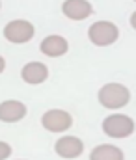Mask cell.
<instances>
[{
	"label": "cell",
	"mask_w": 136,
	"mask_h": 160,
	"mask_svg": "<svg viewBox=\"0 0 136 160\" xmlns=\"http://www.w3.org/2000/svg\"><path fill=\"white\" fill-rule=\"evenodd\" d=\"M131 101V91L123 86V84H106L99 89V102L104 108L110 110H118L127 106V102Z\"/></svg>",
	"instance_id": "1"
},
{
	"label": "cell",
	"mask_w": 136,
	"mask_h": 160,
	"mask_svg": "<svg viewBox=\"0 0 136 160\" xmlns=\"http://www.w3.org/2000/svg\"><path fill=\"white\" fill-rule=\"evenodd\" d=\"M103 130L110 138H127L134 132V121L125 114H112L103 121Z\"/></svg>",
	"instance_id": "2"
},
{
	"label": "cell",
	"mask_w": 136,
	"mask_h": 160,
	"mask_svg": "<svg viewBox=\"0 0 136 160\" xmlns=\"http://www.w3.org/2000/svg\"><path fill=\"white\" fill-rule=\"evenodd\" d=\"M88 36H90V41L93 45L108 47L119 38V30H118L116 24H112L108 21H99V22H93L90 26Z\"/></svg>",
	"instance_id": "3"
},
{
	"label": "cell",
	"mask_w": 136,
	"mask_h": 160,
	"mask_svg": "<svg viewBox=\"0 0 136 160\" xmlns=\"http://www.w3.org/2000/svg\"><path fill=\"white\" fill-rule=\"evenodd\" d=\"M34 26L32 22L28 21H23V19H17V21H11L6 24L4 28V38L11 43H26L34 38Z\"/></svg>",
	"instance_id": "4"
},
{
	"label": "cell",
	"mask_w": 136,
	"mask_h": 160,
	"mask_svg": "<svg viewBox=\"0 0 136 160\" xmlns=\"http://www.w3.org/2000/svg\"><path fill=\"white\" fill-rule=\"evenodd\" d=\"M41 125L50 132H63L73 125V119L65 110H48L41 118Z\"/></svg>",
	"instance_id": "5"
},
{
	"label": "cell",
	"mask_w": 136,
	"mask_h": 160,
	"mask_svg": "<svg viewBox=\"0 0 136 160\" xmlns=\"http://www.w3.org/2000/svg\"><path fill=\"white\" fill-rule=\"evenodd\" d=\"M54 151L62 157V158H77L82 155L84 151V143L82 140H78L77 136H62L56 145H54Z\"/></svg>",
	"instance_id": "6"
},
{
	"label": "cell",
	"mask_w": 136,
	"mask_h": 160,
	"mask_svg": "<svg viewBox=\"0 0 136 160\" xmlns=\"http://www.w3.org/2000/svg\"><path fill=\"white\" fill-rule=\"evenodd\" d=\"M62 11L67 19H73V21H82L86 17H90L93 13V8H91L90 2L86 0H65L62 4Z\"/></svg>",
	"instance_id": "7"
},
{
	"label": "cell",
	"mask_w": 136,
	"mask_h": 160,
	"mask_svg": "<svg viewBox=\"0 0 136 160\" xmlns=\"http://www.w3.org/2000/svg\"><path fill=\"white\" fill-rule=\"evenodd\" d=\"M26 116V106L19 101H4L0 104V121L17 123Z\"/></svg>",
	"instance_id": "8"
},
{
	"label": "cell",
	"mask_w": 136,
	"mask_h": 160,
	"mask_svg": "<svg viewBox=\"0 0 136 160\" xmlns=\"http://www.w3.org/2000/svg\"><path fill=\"white\" fill-rule=\"evenodd\" d=\"M39 48L48 58H58V56H63L67 52L69 45H67V39H63L62 36H48L41 41Z\"/></svg>",
	"instance_id": "9"
},
{
	"label": "cell",
	"mask_w": 136,
	"mask_h": 160,
	"mask_svg": "<svg viewBox=\"0 0 136 160\" xmlns=\"http://www.w3.org/2000/svg\"><path fill=\"white\" fill-rule=\"evenodd\" d=\"M21 77H23V80L26 84H41L48 77V69H47L45 63H41V62H30V63H26L23 67Z\"/></svg>",
	"instance_id": "10"
},
{
	"label": "cell",
	"mask_w": 136,
	"mask_h": 160,
	"mask_svg": "<svg viewBox=\"0 0 136 160\" xmlns=\"http://www.w3.org/2000/svg\"><path fill=\"white\" fill-rule=\"evenodd\" d=\"M90 160H123V151L116 145H97L90 155Z\"/></svg>",
	"instance_id": "11"
},
{
	"label": "cell",
	"mask_w": 136,
	"mask_h": 160,
	"mask_svg": "<svg viewBox=\"0 0 136 160\" xmlns=\"http://www.w3.org/2000/svg\"><path fill=\"white\" fill-rule=\"evenodd\" d=\"M11 155V147L6 142H0V160H6Z\"/></svg>",
	"instance_id": "12"
},
{
	"label": "cell",
	"mask_w": 136,
	"mask_h": 160,
	"mask_svg": "<svg viewBox=\"0 0 136 160\" xmlns=\"http://www.w3.org/2000/svg\"><path fill=\"white\" fill-rule=\"evenodd\" d=\"M131 26H133V28L136 30V11L133 13V15H131Z\"/></svg>",
	"instance_id": "13"
},
{
	"label": "cell",
	"mask_w": 136,
	"mask_h": 160,
	"mask_svg": "<svg viewBox=\"0 0 136 160\" xmlns=\"http://www.w3.org/2000/svg\"><path fill=\"white\" fill-rule=\"evenodd\" d=\"M4 67H6V62H4V58H2V56H0V73H2V71H4Z\"/></svg>",
	"instance_id": "14"
},
{
	"label": "cell",
	"mask_w": 136,
	"mask_h": 160,
	"mask_svg": "<svg viewBox=\"0 0 136 160\" xmlns=\"http://www.w3.org/2000/svg\"><path fill=\"white\" fill-rule=\"evenodd\" d=\"M134 2H136V0H134Z\"/></svg>",
	"instance_id": "15"
}]
</instances>
